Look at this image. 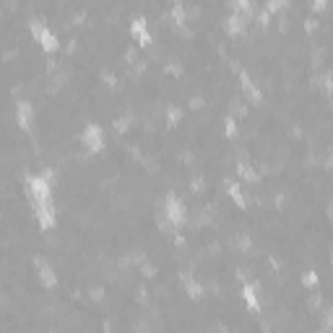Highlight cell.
I'll return each mask as SVG.
<instances>
[{"mask_svg": "<svg viewBox=\"0 0 333 333\" xmlns=\"http://www.w3.org/2000/svg\"><path fill=\"white\" fill-rule=\"evenodd\" d=\"M242 92H245V97L253 102V104H261V99H263V94H261V89L258 86H255L250 78H247V75L245 73H242Z\"/></svg>", "mask_w": 333, "mask_h": 333, "instance_id": "9", "label": "cell"}, {"mask_svg": "<svg viewBox=\"0 0 333 333\" xmlns=\"http://www.w3.org/2000/svg\"><path fill=\"white\" fill-rule=\"evenodd\" d=\"M224 133H226V135H234V133H237V125H234V120H232V117H226V120H224Z\"/></svg>", "mask_w": 333, "mask_h": 333, "instance_id": "18", "label": "cell"}, {"mask_svg": "<svg viewBox=\"0 0 333 333\" xmlns=\"http://www.w3.org/2000/svg\"><path fill=\"white\" fill-rule=\"evenodd\" d=\"M130 34L138 39V44H148V42H151V32H148V26H146L143 19H133V24H130Z\"/></svg>", "mask_w": 333, "mask_h": 333, "instance_id": "8", "label": "cell"}, {"mask_svg": "<svg viewBox=\"0 0 333 333\" xmlns=\"http://www.w3.org/2000/svg\"><path fill=\"white\" fill-rule=\"evenodd\" d=\"M302 281H305L307 289H312V286H317V274H312V271H310V274H305V279H302Z\"/></svg>", "mask_w": 333, "mask_h": 333, "instance_id": "19", "label": "cell"}, {"mask_svg": "<svg viewBox=\"0 0 333 333\" xmlns=\"http://www.w3.org/2000/svg\"><path fill=\"white\" fill-rule=\"evenodd\" d=\"M29 29H32L34 39L42 44V50H44V52H57V50H60V42H57V37H55V34L50 32V29L39 21V19H32Z\"/></svg>", "mask_w": 333, "mask_h": 333, "instance_id": "2", "label": "cell"}, {"mask_svg": "<svg viewBox=\"0 0 333 333\" xmlns=\"http://www.w3.org/2000/svg\"><path fill=\"white\" fill-rule=\"evenodd\" d=\"M242 297H245V305H247L253 312H258V310H261V305H258V297H255V286L245 284V286H242Z\"/></svg>", "mask_w": 333, "mask_h": 333, "instance_id": "11", "label": "cell"}, {"mask_svg": "<svg viewBox=\"0 0 333 333\" xmlns=\"http://www.w3.org/2000/svg\"><path fill=\"white\" fill-rule=\"evenodd\" d=\"M172 21L177 26H183L188 21V16H185V11H183V6H180V3H175V8H172Z\"/></svg>", "mask_w": 333, "mask_h": 333, "instance_id": "16", "label": "cell"}, {"mask_svg": "<svg viewBox=\"0 0 333 333\" xmlns=\"http://www.w3.org/2000/svg\"><path fill=\"white\" fill-rule=\"evenodd\" d=\"M34 206V216H37V224L42 229H52L55 226V208H52V201H39V203H32Z\"/></svg>", "mask_w": 333, "mask_h": 333, "instance_id": "5", "label": "cell"}, {"mask_svg": "<svg viewBox=\"0 0 333 333\" xmlns=\"http://www.w3.org/2000/svg\"><path fill=\"white\" fill-rule=\"evenodd\" d=\"M245 19L242 16H237V13H232L229 19L224 21V29H226V34H242V29H245Z\"/></svg>", "mask_w": 333, "mask_h": 333, "instance_id": "10", "label": "cell"}, {"mask_svg": "<svg viewBox=\"0 0 333 333\" xmlns=\"http://www.w3.org/2000/svg\"><path fill=\"white\" fill-rule=\"evenodd\" d=\"M312 6H315V11H323L325 8V0H312Z\"/></svg>", "mask_w": 333, "mask_h": 333, "instance_id": "21", "label": "cell"}, {"mask_svg": "<svg viewBox=\"0 0 333 333\" xmlns=\"http://www.w3.org/2000/svg\"><path fill=\"white\" fill-rule=\"evenodd\" d=\"M226 190H229V195L237 201V206H245L247 201H245V195H242V190H239V185L237 183H226Z\"/></svg>", "mask_w": 333, "mask_h": 333, "instance_id": "15", "label": "cell"}, {"mask_svg": "<svg viewBox=\"0 0 333 333\" xmlns=\"http://www.w3.org/2000/svg\"><path fill=\"white\" fill-rule=\"evenodd\" d=\"M183 281H185V289H188V294H190L193 299H201V297H203V286L195 281L193 276H183Z\"/></svg>", "mask_w": 333, "mask_h": 333, "instance_id": "14", "label": "cell"}, {"mask_svg": "<svg viewBox=\"0 0 333 333\" xmlns=\"http://www.w3.org/2000/svg\"><path fill=\"white\" fill-rule=\"evenodd\" d=\"M81 143L86 146V151H92V154H97V151L104 148V130L99 125H89L81 135Z\"/></svg>", "mask_w": 333, "mask_h": 333, "instance_id": "4", "label": "cell"}, {"mask_svg": "<svg viewBox=\"0 0 333 333\" xmlns=\"http://www.w3.org/2000/svg\"><path fill=\"white\" fill-rule=\"evenodd\" d=\"M34 266H37V274H39V281H42L44 286H57V276H55V271H52V266H50L47 261H42V258H37V261H34Z\"/></svg>", "mask_w": 333, "mask_h": 333, "instance_id": "6", "label": "cell"}, {"mask_svg": "<svg viewBox=\"0 0 333 333\" xmlns=\"http://www.w3.org/2000/svg\"><path fill=\"white\" fill-rule=\"evenodd\" d=\"M16 120H19V125H21L24 130L32 128V120H34L32 104H29V102H19V107H16Z\"/></svg>", "mask_w": 333, "mask_h": 333, "instance_id": "7", "label": "cell"}, {"mask_svg": "<svg viewBox=\"0 0 333 333\" xmlns=\"http://www.w3.org/2000/svg\"><path fill=\"white\" fill-rule=\"evenodd\" d=\"M180 120V110H170V123H177Z\"/></svg>", "mask_w": 333, "mask_h": 333, "instance_id": "20", "label": "cell"}, {"mask_svg": "<svg viewBox=\"0 0 333 333\" xmlns=\"http://www.w3.org/2000/svg\"><path fill=\"white\" fill-rule=\"evenodd\" d=\"M50 177H52L50 172L26 177V193H29V198H32V203H39V201H52Z\"/></svg>", "mask_w": 333, "mask_h": 333, "instance_id": "1", "label": "cell"}, {"mask_svg": "<svg viewBox=\"0 0 333 333\" xmlns=\"http://www.w3.org/2000/svg\"><path fill=\"white\" fill-rule=\"evenodd\" d=\"M164 216L172 226H183L188 221V211H185V203L177 198V195H166L164 198Z\"/></svg>", "mask_w": 333, "mask_h": 333, "instance_id": "3", "label": "cell"}, {"mask_svg": "<svg viewBox=\"0 0 333 333\" xmlns=\"http://www.w3.org/2000/svg\"><path fill=\"white\" fill-rule=\"evenodd\" d=\"M284 8H286V0H268V3H266V11L271 13V16L279 13V11H284Z\"/></svg>", "mask_w": 333, "mask_h": 333, "instance_id": "17", "label": "cell"}, {"mask_svg": "<svg viewBox=\"0 0 333 333\" xmlns=\"http://www.w3.org/2000/svg\"><path fill=\"white\" fill-rule=\"evenodd\" d=\"M237 175L245 180V183H258V177H261V175L255 172L250 164H245V161H239V164H237Z\"/></svg>", "mask_w": 333, "mask_h": 333, "instance_id": "12", "label": "cell"}, {"mask_svg": "<svg viewBox=\"0 0 333 333\" xmlns=\"http://www.w3.org/2000/svg\"><path fill=\"white\" fill-rule=\"evenodd\" d=\"M232 8H234L237 16H242L245 21L253 16V3H250V0H232Z\"/></svg>", "mask_w": 333, "mask_h": 333, "instance_id": "13", "label": "cell"}]
</instances>
